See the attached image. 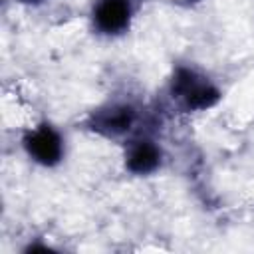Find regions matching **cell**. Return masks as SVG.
<instances>
[{"instance_id": "7", "label": "cell", "mask_w": 254, "mask_h": 254, "mask_svg": "<svg viewBox=\"0 0 254 254\" xmlns=\"http://www.w3.org/2000/svg\"><path fill=\"white\" fill-rule=\"evenodd\" d=\"M202 0H185V4L187 6H196V4H200Z\"/></svg>"}, {"instance_id": "5", "label": "cell", "mask_w": 254, "mask_h": 254, "mask_svg": "<svg viewBox=\"0 0 254 254\" xmlns=\"http://www.w3.org/2000/svg\"><path fill=\"white\" fill-rule=\"evenodd\" d=\"M137 0H91L87 20L89 30L101 40H119L133 28Z\"/></svg>"}, {"instance_id": "3", "label": "cell", "mask_w": 254, "mask_h": 254, "mask_svg": "<svg viewBox=\"0 0 254 254\" xmlns=\"http://www.w3.org/2000/svg\"><path fill=\"white\" fill-rule=\"evenodd\" d=\"M155 123L149 121L121 143L123 171L135 179H149L163 171L167 163V151L161 137L155 131Z\"/></svg>"}, {"instance_id": "2", "label": "cell", "mask_w": 254, "mask_h": 254, "mask_svg": "<svg viewBox=\"0 0 254 254\" xmlns=\"http://www.w3.org/2000/svg\"><path fill=\"white\" fill-rule=\"evenodd\" d=\"M149 111L133 95H109L79 121L81 129L105 141L123 143L149 121Z\"/></svg>"}, {"instance_id": "1", "label": "cell", "mask_w": 254, "mask_h": 254, "mask_svg": "<svg viewBox=\"0 0 254 254\" xmlns=\"http://www.w3.org/2000/svg\"><path fill=\"white\" fill-rule=\"evenodd\" d=\"M165 95L173 109L185 115L206 113L224 99L220 83L198 64L177 62L165 83Z\"/></svg>"}, {"instance_id": "6", "label": "cell", "mask_w": 254, "mask_h": 254, "mask_svg": "<svg viewBox=\"0 0 254 254\" xmlns=\"http://www.w3.org/2000/svg\"><path fill=\"white\" fill-rule=\"evenodd\" d=\"M14 2L20 4V6H24V8H40V6H44L50 0H14Z\"/></svg>"}, {"instance_id": "4", "label": "cell", "mask_w": 254, "mask_h": 254, "mask_svg": "<svg viewBox=\"0 0 254 254\" xmlns=\"http://www.w3.org/2000/svg\"><path fill=\"white\" fill-rule=\"evenodd\" d=\"M20 149L40 169H58L67 157L65 133L50 119H40L20 133Z\"/></svg>"}]
</instances>
